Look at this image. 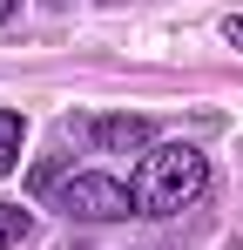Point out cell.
Listing matches in <instances>:
<instances>
[{
    "label": "cell",
    "instance_id": "7",
    "mask_svg": "<svg viewBox=\"0 0 243 250\" xmlns=\"http://www.w3.org/2000/svg\"><path fill=\"white\" fill-rule=\"evenodd\" d=\"M14 7H20V0H0V27H7V21H14Z\"/></svg>",
    "mask_w": 243,
    "mask_h": 250
},
{
    "label": "cell",
    "instance_id": "5",
    "mask_svg": "<svg viewBox=\"0 0 243 250\" xmlns=\"http://www.w3.org/2000/svg\"><path fill=\"white\" fill-rule=\"evenodd\" d=\"M20 142H27V122H20L14 108H0V176L20 163Z\"/></svg>",
    "mask_w": 243,
    "mask_h": 250
},
{
    "label": "cell",
    "instance_id": "4",
    "mask_svg": "<svg viewBox=\"0 0 243 250\" xmlns=\"http://www.w3.org/2000/svg\"><path fill=\"white\" fill-rule=\"evenodd\" d=\"M20 244H34V216L20 203H0V250H20Z\"/></svg>",
    "mask_w": 243,
    "mask_h": 250
},
{
    "label": "cell",
    "instance_id": "3",
    "mask_svg": "<svg viewBox=\"0 0 243 250\" xmlns=\"http://www.w3.org/2000/svg\"><path fill=\"white\" fill-rule=\"evenodd\" d=\"M88 135H95L108 156H135V149H149V142H156L149 115H95V122H88Z\"/></svg>",
    "mask_w": 243,
    "mask_h": 250
},
{
    "label": "cell",
    "instance_id": "6",
    "mask_svg": "<svg viewBox=\"0 0 243 250\" xmlns=\"http://www.w3.org/2000/svg\"><path fill=\"white\" fill-rule=\"evenodd\" d=\"M223 41H230V47H243V14H237V21H223Z\"/></svg>",
    "mask_w": 243,
    "mask_h": 250
},
{
    "label": "cell",
    "instance_id": "2",
    "mask_svg": "<svg viewBox=\"0 0 243 250\" xmlns=\"http://www.w3.org/2000/svg\"><path fill=\"white\" fill-rule=\"evenodd\" d=\"M61 209H68V216H88V223L142 216L135 183H115V176H68V183H61Z\"/></svg>",
    "mask_w": 243,
    "mask_h": 250
},
{
    "label": "cell",
    "instance_id": "1",
    "mask_svg": "<svg viewBox=\"0 0 243 250\" xmlns=\"http://www.w3.org/2000/svg\"><path fill=\"white\" fill-rule=\"evenodd\" d=\"M202 183H209L202 149H189V142H162V149H149L142 169H135V203H142V216H176L182 203L202 196Z\"/></svg>",
    "mask_w": 243,
    "mask_h": 250
}]
</instances>
